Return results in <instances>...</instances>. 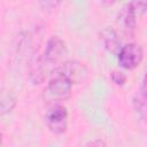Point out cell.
Returning <instances> with one entry per match:
<instances>
[{
  "mask_svg": "<svg viewBox=\"0 0 147 147\" xmlns=\"http://www.w3.org/2000/svg\"><path fill=\"white\" fill-rule=\"evenodd\" d=\"M69 114L67 108L61 103L51 105L45 115V122L48 130L54 134H62L68 127Z\"/></svg>",
  "mask_w": 147,
  "mask_h": 147,
  "instance_id": "3957f363",
  "label": "cell"
},
{
  "mask_svg": "<svg viewBox=\"0 0 147 147\" xmlns=\"http://www.w3.org/2000/svg\"><path fill=\"white\" fill-rule=\"evenodd\" d=\"M137 16L129 3H126L118 14V24L122 25L123 31L129 37H133L137 26Z\"/></svg>",
  "mask_w": 147,
  "mask_h": 147,
  "instance_id": "8992f818",
  "label": "cell"
},
{
  "mask_svg": "<svg viewBox=\"0 0 147 147\" xmlns=\"http://www.w3.org/2000/svg\"><path fill=\"white\" fill-rule=\"evenodd\" d=\"M140 98L147 101V68L145 70V75L142 77V82L140 86Z\"/></svg>",
  "mask_w": 147,
  "mask_h": 147,
  "instance_id": "7c38bea8",
  "label": "cell"
},
{
  "mask_svg": "<svg viewBox=\"0 0 147 147\" xmlns=\"http://www.w3.org/2000/svg\"><path fill=\"white\" fill-rule=\"evenodd\" d=\"M100 39L103 44V47L111 54H117L121 46V39L115 29L107 26L100 31Z\"/></svg>",
  "mask_w": 147,
  "mask_h": 147,
  "instance_id": "52a82bcc",
  "label": "cell"
},
{
  "mask_svg": "<svg viewBox=\"0 0 147 147\" xmlns=\"http://www.w3.org/2000/svg\"><path fill=\"white\" fill-rule=\"evenodd\" d=\"M63 0H38L40 8L46 13L55 11L62 3Z\"/></svg>",
  "mask_w": 147,
  "mask_h": 147,
  "instance_id": "30bf717a",
  "label": "cell"
},
{
  "mask_svg": "<svg viewBox=\"0 0 147 147\" xmlns=\"http://www.w3.org/2000/svg\"><path fill=\"white\" fill-rule=\"evenodd\" d=\"M107 144L102 140V139H95V140H92L90 142L86 144V146H98V147H101V146H106Z\"/></svg>",
  "mask_w": 147,
  "mask_h": 147,
  "instance_id": "4fadbf2b",
  "label": "cell"
},
{
  "mask_svg": "<svg viewBox=\"0 0 147 147\" xmlns=\"http://www.w3.org/2000/svg\"><path fill=\"white\" fill-rule=\"evenodd\" d=\"M68 49L65 42L57 36H52L41 55L33 57L29 65V79L33 85H39L54 75L55 70L63 62Z\"/></svg>",
  "mask_w": 147,
  "mask_h": 147,
  "instance_id": "6da1fadb",
  "label": "cell"
},
{
  "mask_svg": "<svg viewBox=\"0 0 147 147\" xmlns=\"http://www.w3.org/2000/svg\"><path fill=\"white\" fill-rule=\"evenodd\" d=\"M55 72L65 76L67 78H69L72 82V84H80L88 76L87 68L82 62L76 61V60L63 61L59 65V68L55 70Z\"/></svg>",
  "mask_w": 147,
  "mask_h": 147,
  "instance_id": "5b68a950",
  "label": "cell"
},
{
  "mask_svg": "<svg viewBox=\"0 0 147 147\" xmlns=\"http://www.w3.org/2000/svg\"><path fill=\"white\" fill-rule=\"evenodd\" d=\"M110 79L114 84L118 85V86H123L126 82V76L121 72V71H117V70H114L111 74H110Z\"/></svg>",
  "mask_w": 147,
  "mask_h": 147,
  "instance_id": "8fae6325",
  "label": "cell"
},
{
  "mask_svg": "<svg viewBox=\"0 0 147 147\" xmlns=\"http://www.w3.org/2000/svg\"><path fill=\"white\" fill-rule=\"evenodd\" d=\"M137 17H141L147 13V0H131L129 2Z\"/></svg>",
  "mask_w": 147,
  "mask_h": 147,
  "instance_id": "9c48e42d",
  "label": "cell"
},
{
  "mask_svg": "<svg viewBox=\"0 0 147 147\" xmlns=\"http://www.w3.org/2000/svg\"><path fill=\"white\" fill-rule=\"evenodd\" d=\"M72 86L74 84L69 78H67L61 74L55 72L44 90L42 96L45 102L49 105H54L68 100L71 95Z\"/></svg>",
  "mask_w": 147,
  "mask_h": 147,
  "instance_id": "7a4b0ae2",
  "label": "cell"
},
{
  "mask_svg": "<svg viewBox=\"0 0 147 147\" xmlns=\"http://www.w3.org/2000/svg\"><path fill=\"white\" fill-rule=\"evenodd\" d=\"M16 106V99L11 93H2L1 95V115H6L10 113Z\"/></svg>",
  "mask_w": 147,
  "mask_h": 147,
  "instance_id": "ba28073f",
  "label": "cell"
},
{
  "mask_svg": "<svg viewBox=\"0 0 147 147\" xmlns=\"http://www.w3.org/2000/svg\"><path fill=\"white\" fill-rule=\"evenodd\" d=\"M116 56H117V63L121 68L125 70H133L141 63L144 57V52L139 44L129 42L119 48Z\"/></svg>",
  "mask_w": 147,
  "mask_h": 147,
  "instance_id": "277c9868",
  "label": "cell"
}]
</instances>
